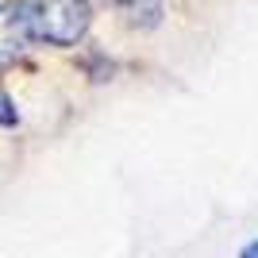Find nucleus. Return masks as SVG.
Returning <instances> with one entry per match:
<instances>
[{"label":"nucleus","instance_id":"obj_1","mask_svg":"<svg viewBox=\"0 0 258 258\" xmlns=\"http://www.w3.org/2000/svg\"><path fill=\"white\" fill-rule=\"evenodd\" d=\"M16 4L23 12L31 39H43L54 46H74L93 20L89 0H16Z\"/></svg>","mask_w":258,"mask_h":258},{"label":"nucleus","instance_id":"obj_2","mask_svg":"<svg viewBox=\"0 0 258 258\" xmlns=\"http://www.w3.org/2000/svg\"><path fill=\"white\" fill-rule=\"evenodd\" d=\"M31 43V31L23 23L20 4H0V66H12L16 58H23Z\"/></svg>","mask_w":258,"mask_h":258},{"label":"nucleus","instance_id":"obj_3","mask_svg":"<svg viewBox=\"0 0 258 258\" xmlns=\"http://www.w3.org/2000/svg\"><path fill=\"white\" fill-rule=\"evenodd\" d=\"M123 16L131 27H158L162 20V0H119Z\"/></svg>","mask_w":258,"mask_h":258},{"label":"nucleus","instance_id":"obj_4","mask_svg":"<svg viewBox=\"0 0 258 258\" xmlns=\"http://www.w3.org/2000/svg\"><path fill=\"white\" fill-rule=\"evenodd\" d=\"M0 123H16V112H12V100L4 97V89H0Z\"/></svg>","mask_w":258,"mask_h":258},{"label":"nucleus","instance_id":"obj_5","mask_svg":"<svg viewBox=\"0 0 258 258\" xmlns=\"http://www.w3.org/2000/svg\"><path fill=\"white\" fill-rule=\"evenodd\" d=\"M243 258H258V243H250V247L243 250Z\"/></svg>","mask_w":258,"mask_h":258}]
</instances>
